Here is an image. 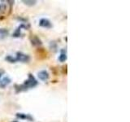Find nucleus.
Listing matches in <instances>:
<instances>
[{
    "mask_svg": "<svg viewBox=\"0 0 130 122\" xmlns=\"http://www.w3.org/2000/svg\"><path fill=\"white\" fill-rule=\"evenodd\" d=\"M23 2L27 6H34L37 3V1H34V0H23Z\"/></svg>",
    "mask_w": 130,
    "mask_h": 122,
    "instance_id": "obj_12",
    "label": "nucleus"
},
{
    "mask_svg": "<svg viewBox=\"0 0 130 122\" xmlns=\"http://www.w3.org/2000/svg\"><path fill=\"white\" fill-rule=\"evenodd\" d=\"M16 117L20 119V120H26L29 121H33V117L29 114H24V113H16Z\"/></svg>",
    "mask_w": 130,
    "mask_h": 122,
    "instance_id": "obj_7",
    "label": "nucleus"
},
{
    "mask_svg": "<svg viewBox=\"0 0 130 122\" xmlns=\"http://www.w3.org/2000/svg\"><path fill=\"white\" fill-rule=\"evenodd\" d=\"M12 122H19V121H12Z\"/></svg>",
    "mask_w": 130,
    "mask_h": 122,
    "instance_id": "obj_16",
    "label": "nucleus"
},
{
    "mask_svg": "<svg viewBox=\"0 0 130 122\" xmlns=\"http://www.w3.org/2000/svg\"><path fill=\"white\" fill-rule=\"evenodd\" d=\"M7 3L0 4V20L9 16L11 11V7L14 4V1H7Z\"/></svg>",
    "mask_w": 130,
    "mask_h": 122,
    "instance_id": "obj_1",
    "label": "nucleus"
},
{
    "mask_svg": "<svg viewBox=\"0 0 130 122\" xmlns=\"http://www.w3.org/2000/svg\"><path fill=\"white\" fill-rule=\"evenodd\" d=\"M11 80L8 77H5L2 79L0 80V87L1 88H5L7 85H8L9 84L11 83Z\"/></svg>",
    "mask_w": 130,
    "mask_h": 122,
    "instance_id": "obj_8",
    "label": "nucleus"
},
{
    "mask_svg": "<svg viewBox=\"0 0 130 122\" xmlns=\"http://www.w3.org/2000/svg\"><path fill=\"white\" fill-rule=\"evenodd\" d=\"M39 25L42 27V28H46V29H51L52 28V24L51 23V21L47 20V19H41L39 21Z\"/></svg>",
    "mask_w": 130,
    "mask_h": 122,
    "instance_id": "obj_4",
    "label": "nucleus"
},
{
    "mask_svg": "<svg viewBox=\"0 0 130 122\" xmlns=\"http://www.w3.org/2000/svg\"><path fill=\"white\" fill-rule=\"evenodd\" d=\"M38 77L41 81H46L49 79V77H50V75H49V73L47 71H46V70H42V71H40L38 72Z\"/></svg>",
    "mask_w": 130,
    "mask_h": 122,
    "instance_id": "obj_6",
    "label": "nucleus"
},
{
    "mask_svg": "<svg viewBox=\"0 0 130 122\" xmlns=\"http://www.w3.org/2000/svg\"><path fill=\"white\" fill-rule=\"evenodd\" d=\"M8 30L6 29H0V36L2 37V38H4V37L7 36L8 35Z\"/></svg>",
    "mask_w": 130,
    "mask_h": 122,
    "instance_id": "obj_13",
    "label": "nucleus"
},
{
    "mask_svg": "<svg viewBox=\"0 0 130 122\" xmlns=\"http://www.w3.org/2000/svg\"><path fill=\"white\" fill-rule=\"evenodd\" d=\"M59 60L60 62H65L67 60V54H66V51L64 50H62L61 51V53L59 56Z\"/></svg>",
    "mask_w": 130,
    "mask_h": 122,
    "instance_id": "obj_9",
    "label": "nucleus"
},
{
    "mask_svg": "<svg viewBox=\"0 0 130 122\" xmlns=\"http://www.w3.org/2000/svg\"><path fill=\"white\" fill-rule=\"evenodd\" d=\"M37 53H38V55L39 56L40 55V59H41V56L42 57V59H44V58L46 57V51L44 50V49H42V48H38V51H37Z\"/></svg>",
    "mask_w": 130,
    "mask_h": 122,
    "instance_id": "obj_10",
    "label": "nucleus"
},
{
    "mask_svg": "<svg viewBox=\"0 0 130 122\" xmlns=\"http://www.w3.org/2000/svg\"><path fill=\"white\" fill-rule=\"evenodd\" d=\"M30 42L31 43H32V45L34 46V47H39V46H42V44L41 39H40L38 37H37L36 35H32L30 37Z\"/></svg>",
    "mask_w": 130,
    "mask_h": 122,
    "instance_id": "obj_5",
    "label": "nucleus"
},
{
    "mask_svg": "<svg viewBox=\"0 0 130 122\" xmlns=\"http://www.w3.org/2000/svg\"><path fill=\"white\" fill-rule=\"evenodd\" d=\"M37 85H38V81L36 80L35 77L32 74H29V78L24 81L23 86L24 88V90H27L28 89H31V88L35 87Z\"/></svg>",
    "mask_w": 130,
    "mask_h": 122,
    "instance_id": "obj_2",
    "label": "nucleus"
},
{
    "mask_svg": "<svg viewBox=\"0 0 130 122\" xmlns=\"http://www.w3.org/2000/svg\"><path fill=\"white\" fill-rule=\"evenodd\" d=\"M16 62H21V63H29L30 60V57L28 55H25L22 52H17L16 53Z\"/></svg>",
    "mask_w": 130,
    "mask_h": 122,
    "instance_id": "obj_3",
    "label": "nucleus"
},
{
    "mask_svg": "<svg viewBox=\"0 0 130 122\" xmlns=\"http://www.w3.org/2000/svg\"><path fill=\"white\" fill-rule=\"evenodd\" d=\"M3 72H4V71H3V70H2L1 72H0V77H2V73H3Z\"/></svg>",
    "mask_w": 130,
    "mask_h": 122,
    "instance_id": "obj_15",
    "label": "nucleus"
},
{
    "mask_svg": "<svg viewBox=\"0 0 130 122\" xmlns=\"http://www.w3.org/2000/svg\"><path fill=\"white\" fill-rule=\"evenodd\" d=\"M20 30H21V29L18 27L17 29L15 30V33L12 34V37H14V38H20V37H21L22 34H21V33H20Z\"/></svg>",
    "mask_w": 130,
    "mask_h": 122,
    "instance_id": "obj_14",
    "label": "nucleus"
},
{
    "mask_svg": "<svg viewBox=\"0 0 130 122\" xmlns=\"http://www.w3.org/2000/svg\"><path fill=\"white\" fill-rule=\"evenodd\" d=\"M5 60L7 61V62H9L11 63H16V60H15V58L12 57L11 56H7L5 57Z\"/></svg>",
    "mask_w": 130,
    "mask_h": 122,
    "instance_id": "obj_11",
    "label": "nucleus"
}]
</instances>
